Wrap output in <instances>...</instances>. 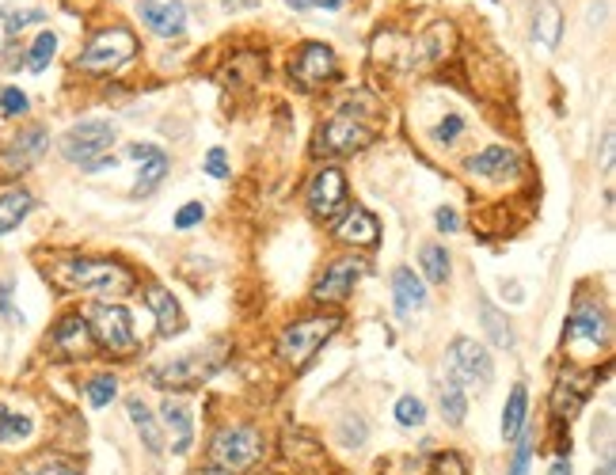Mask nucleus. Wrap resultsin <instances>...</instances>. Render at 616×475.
<instances>
[{
    "label": "nucleus",
    "mask_w": 616,
    "mask_h": 475,
    "mask_svg": "<svg viewBox=\"0 0 616 475\" xmlns=\"http://www.w3.org/2000/svg\"><path fill=\"white\" fill-rule=\"evenodd\" d=\"M46 278L65 289V293H96V297H126L137 285L134 270L115 259H84V255H65L46 266Z\"/></svg>",
    "instance_id": "1"
},
{
    "label": "nucleus",
    "mask_w": 616,
    "mask_h": 475,
    "mask_svg": "<svg viewBox=\"0 0 616 475\" xmlns=\"http://www.w3.org/2000/svg\"><path fill=\"white\" fill-rule=\"evenodd\" d=\"M134 53H137V39H134L130 27H103L80 50L77 69L80 72H96V77H107V72H118L126 61H134Z\"/></svg>",
    "instance_id": "2"
},
{
    "label": "nucleus",
    "mask_w": 616,
    "mask_h": 475,
    "mask_svg": "<svg viewBox=\"0 0 616 475\" xmlns=\"http://www.w3.org/2000/svg\"><path fill=\"white\" fill-rule=\"evenodd\" d=\"M256 461H263V433L256 426H225L210 442V468L237 475L247 471Z\"/></svg>",
    "instance_id": "3"
},
{
    "label": "nucleus",
    "mask_w": 616,
    "mask_h": 475,
    "mask_svg": "<svg viewBox=\"0 0 616 475\" xmlns=\"http://www.w3.org/2000/svg\"><path fill=\"white\" fill-rule=\"evenodd\" d=\"M335 331H339V316H308V320L289 323L278 339V358L289 369H304Z\"/></svg>",
    "instance_id": "4"
},
{
    "label": "nucleus",
    "mask_w": 616,
    "mask_h": 475,
    "mask_svg": "<svg viewBox=\"0 0 616 475\" xmlns=\"http://www.w3.org/2000/svg\"><path fill=\"white\" fill-rule=\"evenodd\" d=\"M377 141V126L361 122V115H354L350 107H342L339 115H331L328 122L316 130V153H328V156H354L361 153L366 144Z\"/></svg>",
    "instance_id": "5"
},
{
    "label": "nucleus",
    "mask_w": 616,
    "mask_h": 475,
    "mask_svg": "<svg viewBox=\"0 0 616 475\" xmlns=\"http://www.w3.org/2000/svg\"><path fill=\"white\" fill-rule=\"evenodd\" d=\"M115 144V126L111 122H99V118H88V122H77L69 126L61 134L58 149L69 163H80L84 172H92L96 163L107 156V149Z\"/></svg>",
    "instance_id": "6"
},
{
    "label": "nucleus",
    "mask_w": 616,
    "mask_h": 475,
    "mask_svg": "<svg viewBox=\"0 0 616 475\" xmlns=\"http://www.w3.org/2000/svg\"><path fill=\"white\" fill-rule=\"evenodd\" d=\"M221 350H225V346L213 342L210 350L183 354V358L168 361L164 369H153L149 380H153V385H164V388H194V385H202L206 377L217 373V365H221V358H217V354H221Z\"/></svg>",
    "instance_id": "7"
},
{
    "label": "nucleus",
    "mask_w": 616,
    "mask_h": 475,
    "mask_svg": "<svg viewBox=\"0 0 616 475\" xmlns=\"http://www.w3.org/2000/svg\"><path fill=\"white\" fill-rule=\"evenodd\" d=\"M88 320H92V339L107 346L111 354H130L137 346L134 316L122 304H92L88 308Z\"/></svg>",
    "instance_id": "8"
},
{
    "label": "nucleus",
    "mask_w": 616,
    "mask_h": 475,
    "mask_svg": "<svg viewBox=\"0 0 616 475\" xmlns=\"http://www.w3.org/2000/svg\"><path fill=\"white\" fill-rule=\"evenodd\" d=\"M445 369L453 377V385H491L495 377L491 354L476 339H453L445 350Z\"/></svg>",
    "instance_id": "9"
},
{
    "label": "nucleus",
    "mask_w": 616,
    "mask_h": 475,
    "mask_svg": "<svg viewBox=\"0 0 616 475\" xmlns=\"http://www.w3.org/2000/svg\"><path fill=\"white\" fill-rule=\"evenodd\" d=\"M361 278H366V263L354 259V255H342V259H335L328 270L320 274V282L313 285V301H320V304H342L354 293V285Z\"/></svg>",
    "instance_id": "10"
},
{
    "label": "nucleus",
    "mask_w": 616,
    "mask_h": 475,
    "mask_svg": "<svg viewBox=\"0 0 616 475\" xmlns=\"http://www.w3.org/2000/svg\"><path fill=\"white\" fill-rule=\"evenodd\" d=\"M308 210H313V217H323V221H331V217L347 206V179H342L339 168H323L313 175V182H308Z\"/></svg>",
    "instance_id": "11"
},
{
    "label": "nucleus",
    "mask_w": 616,
    "mask_h": 475,
    "mask_svg": "<svg viewBox=\"0 0 616 475\" xmlns=\"http://www.w3.org/2000/svg\"><path fill=\"white\" fill-rule=\"evenodd\" d=\"M289 72H294V80L301 88H320L323 80H331L339 72V61H335V50L323 46V42H308L297 50L294 65H289Z\"/></svg>",
    "instance_id": "12"
},
{
    "label": "nucleus",
    "mask_w": 616,
    "mask_h": 475,
    "mask_svg": "<svg viewBox=\"0 0 616 475\" xmlns=\"http://www.w3.org/2000/svg\"><path fill=\"white\" fill-rule=\"evenodd\" d=\"M46 144H50L46 126H23V130H20V134H15V137L5 144V153H0V168H5V172H12V175L27 172L31 163L46 153Z\"/></svg>",
    "instance_id": "13"
},
{
    "label": "nucleus",
    "mask_w": 616,
    "mask_h": 475,
    "mask_svg": "<svg viewBox=\"0 0 616 475\" xmlns=\"http://www.w3.org/2000/svg\"><path fill=\"white\" fill-rule=\"evenodd\" d=\"M564 342H593V346H605L609 342V316H605V308L597 304V301H578L574 304V312H571V320H567V335H564Z\"/></svg>",
    "instance_id": "14"
},
{
    "label": "nucleus",
    "mask_w": 616,
    "mask_h": 475,
    "mask_svg": "<svg viewBox=\"0 0 616 475\" xmlns=\"http://www.w3.org/2000/svg\"><path fill=\"white\" fill-rule=\"evenodd\" d=\"M137 15L153 34H160V39H179L183 27H187V5L183 0H164V5H160V0H141Z\"/></svg>",
    "instance_id": "15"
},
{
    "label": "nucleus",
    "mask_w": 616,
    "mask_h": 475,
    "mask_svg": "<svg viewBox=\"0 0 616 475\" xmlns=\"http://www.w3.org/2000/svg\"><path fill=\"white\" fill-rule=\"evenodd\" d=\"M464 172L472 179L499 182V179H510V175L521 172V156L510 149V144H487L483 153H476L472 160L464 163Z\"/></svg>",
    "instance_id": "16"
},
{
    "label": "nucleus",
    "mask_w": 616,
    "mask_h": 475,
    "mask_svg": "<svg viewBox=\"0 0 616 475\" xmlns=\"http://www.w3.org/2000/svg\"><path fill=\"white\" fill-rule=\"evenodd\" d=\"M50 342H53V350H61L65 358H84L92 350V327H88V320L80 312H69L58 320Z\"/></svg>",
    "instance_id": "17"
},
{
    "label": "nucleus",
    "mask_w": 616,
    "mask_h": 475,
    "mask_svg": "<svg viewBox=\"0 0 616 475\" xmlns=\"http://www.w3.org/2000/svg\"><path fill=\"white\" fill-rule=\"evenodd\" d=\"M335 240L350 244V247H373V244L380 240V221H377L369 210L354 206V210L335 225Z\"/></svg>",
    "instance_id": "18"
},
{
    "label": "nucleus",
    "mask_w": 616,
    "mask_h": 475,
    "mask_svg": "<svg viewBox=\"0 0 616 475\" xmlns=\"http://www.w3.org/2000/svg\"><path fill=\"white\" fill-rule=\"evenodd\" d=\"M160 418H164V426L172 433V452L183 456L191 449V437H194V423H191V407L183 399H172L164 396V404H160Z\"/></svg>",
    "instance_id": "19"
},
{
    "label": "nucleus",
    "mask_w": 616,
    "mask_h": 475,
    "mask_svg": "<svg viewBox=\"0 0 616 475\" xmlns=\"http://www.w3.org/2000/svg\"><path fill=\"white\" fill-rule=\"evenodd\" d=\"M392 304H396V312L400 316H411V312H419V308L426 304V285H423V278L415 270H407V266H400L392 274Z\"/></svg>",
    "instance_id": "20"
},
{
    "label": "nucleus",
    "mask_w": 616,
    "mask_h": 475,
    "mask_svg": "<svg viewBox=\"0 0 616 475\" xmlns=\"http://www.w3.org/2000/svg\"><path fill=\"white\" fill-rule=\"evenodd\" d=\"M559 34H564V12H559V5H555V0H537V8H533V39L545 50H555Z\"/></svg>",
    "instance_id": "21"
},
{
    "label": "nucleus",
    "mask_w": 616,
    "mask_h": 475,
    "mask_svg": "<svg viewBox=\"0 0 616 475\" xmlns=\"http://www.w3.org/2000/svg\"><path fill=\"white\" fill-rule=\"evenodd\" d=\"M149 308H153L156 327H160V335H164V339H172V335L183 331V312H179L175 297L168 293L164 285H149Z\"/></svg>",
    "instance_id": "22"
},
{
    "label": "nucleus",
    "mask_w": 616,
    "mask_h": 475,
    "mask_svg": "<svg viewBox=\"0 0 616 475\" xmlns=\"http://www.w3.org/2000/svg\"><path fill=\"white\" fill-rule=\"evenodd\" d=\"M586 396H590V377H574V373L559 377V385H555V392H552V411H555L559 418H571L578 407H583Z\"/></svg>",
    "instance_id": "23"
},
{
    "label": "nucleus",
    "mask_w": 616,
    "mask_h": 475,
    "mask_svg": "<svg viewBox=\"0 0 616 475\" xmlns=\"http://www.w3.org/2000/svg\"><path fill=\"white\" fill-rule=\"evenodd\" d=\"M137 163H141V168H137V182H134L130 194H134V198H145V194H153L160 182H164V175H168L172 163H168L164 149H156V144H153V149L145 153V160H137Z\"/></svg>",
    "instance_id": "24"
},
{
    "label": "nucleus",
    "mask_w": 616,
    "mask_h": 475,
    "mask_svg": "<svg viewBox=\"0 0 616 475\" xmlns=\"http://www.w3.org/2000/svg\"><path fill=\"white\" fill-rule=\"evenodd\" d=\"M126 411H130V418H134V426H137V433H141L145 449H149V452H164V433H160L153 411L145 407L137 396H134V399H126Z\"/></svg>",
    "instance_id": "25"
},
{
    "label": "nucleus",
    "mask_w": 616,
    "mask_h": 475,
    "mask_svg": "<svg viewBox=\"0 0 616 475\" xmlns=\"http://www.w3.org/2000/svg\"><path fill=\"white\" fill-rule=\"evenodd\" d=\"M480 316H483V327H487V339H491L499 350H514L518 346V339H514V327H510V320H506L499 308L487 301V297H480Z\"/></svg>",
    "instance_id": "26"
},
{
    "label": "nucleus",
    "mask_w": 616,
    "mask_h": 475,
    "mask_svg": "<svg viewBox=\"0 0 616 475\" xmlns=\"http://www.w3.org/2000/svg\"><path fill=\"white\" fill-rule=\"evenodd\" d=\"M31 210H34V198L27 191H8L5 198H0V236H8L12 228H20Z\"/></svg>",
    "instance_id": "27"
},
{
    "label": "nucleus",
    "mask_w": 616,
    "mask_h": 475,
    "mask_svg": "<svg viewBox=\"0 0 616 475\" xmlns=\"http://www.w3.org/2000/svg\"><path fill=\"white\" fill-rule=\"evenodd\" d=\"M525 411H529V392H525V385H514L510 399H506V407H502V437L506 442H514V437L525 430Z\"/></svg>",
    "instance_id": "28"
},
{
    "label": "nucleus",
    "mask_w": 616,
    "mask_h": 475,
    "mask_svg": "<svg viewBox=\"0 0 616 475\" xmlns=\"http://www.w3.org/2000/svg\"><path fill=\"white\" fill-rule=\"evenodd\" d=\"M419 263H423L426 282H434V285L449 282V251H445V244H426L419 251Z\"/></svg>",
    "instance_id": "29"
},
{
    "label": "nucleus",
    "mask_w": 616,
    "mask_h": 475,
    "mask_svg": "<svg viewBox=\"0 0 616 475\" xmlns=\"http://www.w3.org/2000/svg\"><path fill=\"white\" fill-rule=\"evenodd\" d=\"M34 433V423L27 414H15L0 407V445H15V442H27Z\"/></svg>",
    "instance_id": "30"
},
{
    "label": "nucleus",
    "mask_w": 616,
    "mask_h": 475,
    "mask_svg": "<svg viewBox=\"0 0 616 475\" xmlns=\"http://www.w3.org/2000/svg\"><path fill=\"white\" fill-rule=\"evenodd\" d=\"M53 53H58V34H53V31H42L39 39L31 42V50H27L23 65H27L31 72H42V69L53 61Z\"/></svg>",
    "instance_id": "31"
},
{
    "label": "nucleus",
    "mask_w": 616,
    "mask_h": 475,
    "mask_svg": "<svg viewBox=\"0 0 616 475\" xmlns=\"http://www.w3.org/2000/svg\"><path fill=\"white\" fill-rule=\"evenodd\" d=\"M0 20H5V31H8V34H20V31H27L31 23H42L46 12H42V8H15V5H8L5 12H0Z\"/></svg>",
    "instance_id": "32"
},
{
    "label": "nucleus",
    "mask_w": 616,
    "mask_h": 475,
    "mask_svg": "<svg viewBox=\"0 0 616 475\" xmlns=\"http://www.w3.org/2000/svg\"><path fill=\"white\" fill-rule=\"evenodd\" d=\"M396 423L404 430H419L426 423V404L415 396H400V404H396Z\"/></svg>",
    "instance_id": "33"
},
{
    "label": "nucleus",
    "mask_w": 616,
    "mask_h": 475,
    "mask_svg": "<svg viewBox=\"0 0 616 475\" xmlns=\"http://www.w3.org/2000/svg\"><path fill=\"white\" fill-rule=\"evenodd\" d=\"M23 475H84L72 461H65V456H39V461H31L23 468Z\"/></svg>",
    "instance_id": "34"
},
{
    "label": "nucleus",
    "mask_w": 616,
    "mask_h": 475,
    "mask_svg": "<svg viewBox=\"0 0 616 475\" xmlns=\"http://www.w3.org/2000/svg\"><path fill=\"white\" fill-rule=\"evenodd\" d=\"M442 414L449 418L453 426H461V423H464V414H468V399H464L461 385H445V388H442Z\"/></svg>",
    "instance_id": "35"
},
{
    "label": "nucleus",
    "mask_w": 616,
    "mask_h": 475,
    "mask_svg": "<svg viewBox=\"0 0 616 475\" xmlns=\"http://www.w3.org/2000/svg\"><path fill=\"white\" fill-rule=\"evenodd\" d=\"M115 396H118V380L111 373H99V377L88 380V404L92 407H107Z\"/></svg>",
    "instance_id": "36"
},
{
    "label": "nucleus",
    "mask_w": 616,
    "mask_h": 475,
    "mask_svg": "<svg viewBox=\"0 0 616 475\" xmlns=\"http://www.w3.org/2000/svg\"><path fill=\"white\" fill-rule=\"evenodd\" d=\"M31 111V99L23 96L15 84H8V88H0V115H8V118H20V115H27Z\"/></svg>",
    "instance_id": "37"
},
{
    "label": "nucleus",
    "mask_w": 616,
    "mask_h": 475,
    "mask_svg": "<svg viewBox=\"0 0 616 475\" xmlns=\"http://www.w3.org/2000/svg\"><path fill=\"white\" fill-rule=\"evenodd\" d=\"M464 134V118L461 115H445L438 126H434V144H453V141H457Z\"/></svg>",
    "instance_id": "38"
},
{
    "label": "nucleus",
    "mask_w": 616,
    "mask_h": 475,
    "mask_svg": "<svg viewBox=\"0 0 616 475\" xmlns=\"http://www.w3.org/2000/svg\"><path fill=\"white\" fill-rule=\"evenodd\" d=\"M529 461H533V442H529V433H518V449H514V464H510V475H525L529 471Z\"/></svg>",
    "instance_id": "39"
},
{
    "label": "nucleus",
    "mask_w": 616,
    "mask_h": 475,
    "mask_svg": "<svg viewBox=\"0 0 616 475\" xmlns=\"http://www.w3.org/2000/svg\"><path fill=\"white\" fill-rule=\"evenodd\" d=\"M339 442H342V449H358L366 442V423H361V418H347L339 430Z\"/></svg>",
    "instance_id": "40"
},
{
    "label": "nucleus",
    "mask_w": 616,
    "mask_h": 475,
    "mask_svg": "<svg viewBox=\"0 0 616 475\" xmlns=\"http://www.w3.org/2000/svg\"><path fill=\"white\" fill-rule=\"evenodd\" d=\"M202 217H206L202 202H187L183 210L175 213V228H194V225H202Z\"/></svg>",
    "instance_id": "41"
},
{
    "label": "nucleus",
    "mask_w": 616,
    "mask_h": 475,
    "mask_svg": "<svg viewBox=\"0 0 616 475\" xmlns=\"http://www.w3.org/2000/svg\"><path fill=\"white\" fill-rule=\"evenodd\" d=\"M206 175H213V179H229V160H225V149H221V144H213V149L206 153Z\"/></svg>",
    "instance_id": "42"
},
{
    "label": "nucleus",
    "mask_w": 616,
    "mask_h": 475,
    "mask_svg": "<svg viewBox=\"0 0 616 475\" xmlns=\"http://www.w3.org/2000/svg\"><path fill=\"white\" fill-rule=\"evenodd\" d=\"M434 225H438V232H457L461 228V217L453 206H442L438 213H434Z\"/></svg>",
    "instance_id": "43"
},
{
    "label": "nucleus",
    "mask_w": 616,
    "mask_h": 475,
    "mask_svg": "<svg viewBox=\"0 0 616 475\" xmlns=\"http://www.w3.org/2000/svg\"><path fill=\"white\" fill-rule=\"evenodd\" d=\"M464 475V464H461V456H453V452H442L438 461H434V475Z\"/></svg>",
    "instance_id": "44"
},
{
    "label": "nucleus",
    "mask_w": 616,
    "mask_h": 475,
    "mask_svg": "<svg viewBox=\"0 0 616 475\" xmlns=\"http://www.w3.org/2000/svg\"><path fill=\"white\" fill-rule=\"evenodd\" d=\"M285 5L289 8H297V12H308V8H342V5H347V0H285Z\"/></svg>",
    "instance_id": "45"
},
{
    "label": "nucleus",
    "mask_w": 616,
    "mask_h": 475,
    "mask_svg": "<svg viewBox=\"0 0 616 475\" xmlns=\"http://www.w3.org/2000/svg\"><path fill=\"white\" fill-rule=\"evenodd\" d=\"M0 316H12L15 323H23V316L12 308V282H0Z\"/></svg>",
    "instance_id": "46"
},
{
    "label": "nucleus",
    "mask_w": 616,
    "mask_h": 475,
    "mask_svg": "<svg viewBox=\"0 0 616 475\" xmlns=\"http://www.w3.org/2000/svg\"><path fill=\"white\" fill-rule=\"evenodd\" d=\"M612 141H616V134H612V126H609V130H605V149H602L605 153V172L612 168Z\"/></svg>",
    "instance_id": "47"
},
{
    "label": "nucleus",
    "mask_w": 616,
    "mask_h": 475,
    "mask_svg": "<svg viewBox=\"0 0 616 475\" xmlns=\"http://www.w3.org/2000/svg\"><path fill=\"white\" fill-rule=\"evenodd\" d=\"M548 475H571V461H567V456H559V461L548 468Z\"/></svg>",
    "instance_id": "48"
}]
</instances>
